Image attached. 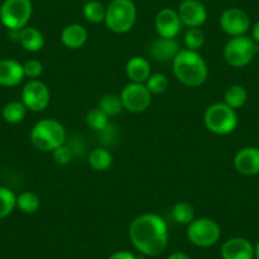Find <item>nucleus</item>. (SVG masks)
<instances>
[{
  "mask_svg": "<svg viewBox=\"0 0 259 259\" xmlns=\"http://www.w3.org/2000/svg\"><path fill=\"white\" fill-rule=\"evenodd\" d=\"M128 236L136 250L143 255L156 256L168 246V225L156 213H143L130 224Z\"/></svg>",
  "mask_w": 259,
  "mask_h": 259,
  "instance_id": "nucleus-1",
  "label": "nucleus"
},
{
  "mask_svg": "<svg viewBox=\"0 0 259 259\" xmlns=\"http://www.w3.org/2000/svg\"><path fill=\"white\" fill-rule=\"evenodd\" d=\"M174 76L179 83L189 88L201 87L208 78V66L202 55L197 51L183 49L171 61Z\"/></svg>",
  "mask_w": 259,
  "mask_h": 259,
  "instance_id": "nucleus-2",
  "label": "nucleus"
},
{
  "mask_svg": "<svg viewBox=\"0 0 259 259\" xmlns=\"http://www.w3.org/2000/svg\"><path fill=\"white\" fill-rule=\"evenodd\" d=\"M31 143L39 151H54L66 141L65 127L57 119L44 118L31 130Z\"/></svg>",
  "mask_w": 259,
  "mask_h": 259,
  "instance_id": "nucleus-3",
  "label": "nucleus"
},
{
  "mask_svg": "<svg viewBox=\"0 0 259 259\" xmlns=\"http://www.w3.org/2000/svg\"><path fill=\"white\" fill-rule=\"evenodd\" d=\"M136 21L138 8L133 0H112L106 7L104 23L113 33H127L134 28Z\"/></svg>",
  "mask_w": 259,
  "mask_h": 259,
  "instance_id": "nucleus-4",
  "label": "nucleus"
},
{
  "mask_svg": "<svg viewBox=\"0 0 259 259\" xmlns=\"http://www.w3.org/2000/svg\"><path fill=\"white\" fill-rule=\"evenodd\" d=\"M203 121L210 133L225 136L234 133L238 127V114L235 109L226 106L224 102H218L207 107L203 114Z\"/></svg>",
  "mask_w": 259,
  "mask_h": 259,
  "instance_id": "nucleus-5",
  "label": "nucleus"
},
{
  "mask_svg": "<svg viewBox=\"0 0 259 259\" xmlns=\"http://www.w3.org/2000/svg\"><path fill=\"white\" fill-rule=\"evenodd\" d=\"M259 45L246 36L231 37L224 47V59L231 68L240 69L253 61Z\"/></svg>",
  "mask_w": 259,
  "mask_h": 259,
  "instance_id": "nucleus-6",
  "label": "nucleus"
},
{
  "mask_svg": "<svg viewBox=\"0 0 259 259\" xmlns=\"http://www.w3.org/2000/svg\"><path fill=\"white\" fill-rule=\"evenodd\" d=\"M32 12L31 0H4L0 7V22L8 31H19L27 27Z\"/></svg>",
  "mask_w": 259,
  "mask_h": 259,
  "instance_id": "nucleus-7",
  "label": "nucleus"
},
{
  "mask_svg": "<svg viewBox=\"0 0 259 259\" xmlns=\"http://www.w3.org/2000/svg\"><path fill=\"white\" fill-rule=\"evenodd\" d=\"M220 236V225L212 219H194L191 224L187 225V238L196 246L208 248L215 245Z\"/></svg>",
  "mask_w": 259,
  "mask_h": 259,
  "instance_id": "nucleus-8",
  "label": "nucleus"
},
{
  "mask_svg": "<svg viewBox=\"0 0 259 259\" xmlns=\"http://www.w3.org/2000/svg\"><path fill=\"white\" fill-rule=\"evenodd\" d=\"M119 98L123 109L131 113L145 112L151 104V93L148 91L145 84L133 83V81L122 89Z\"/></svg>",
  "mask_w": 259,
  "mask_h": 259,
  "instance_id": "nucleus-9",
  "label": "nucleus"
},
{
  "mask_svg": "<svg viewBox=\"0 0 259 259\" xmlns=\"http://www.w3.org/2000/svg\"><path fill=\"white\" fill-rule=\"evenodd\" d=\"M51 101L50 89L38 79L29 80L22 89V102L28 111L42 112L49 107Z\"/></svg>",
  "mask_w": 259,
  "mask_h": 259,
  "instance_id": "nucleus-10",
  "label": "nucleus"
},
{
  "mask_svg": "<svg viewBox=\"0 0 259 259\" xmlns=\"http://www.w3.org/2000/svg\"><path fill=\"white\" fill-rule=\"evenodd\" d=\"M220 27L226 34L231 37L245 36L250 28V19L241 9L229 8L221 13Z\"/></svg>",
  "mask_w": 259,
  "mask_h": 259,
  "instance_id": "nucleus-11",
  "label": "nucleus"
},
{
  "mask_svg": "<svg viewBox=\"0 0 259 259\" xmlns=\"http://www.w3.org/2000/svg\"><path fill=\"white\" fill-rule=\"evenodd\" d=\"M182 24L188 28H200L207 19V9L201 0H183L178 8Z\"/></svg>",
  "mask_w": 259,
  "mask_h": 259,
  "instance_id": "nucleus-12",
  "label": "nucleus"
},
{
  "mask_svg": "<svg viewBox=\"0 0 259 259\" xmlns=\"http://www.w3.org/2000/svg\"><path fill=\"white\" fill-rule=\"evenodd\" d=\"M182 28L178 12L170 8H163L155 17V29L159 37L164 38H176Z\"/></svg>",
  "mask_w": 259,
  "mask_h": 259,
  "instance_id": "nucleus-13",
  "label": "nucleus"
},
{
  "mask_svg": "<svg viewBox=\"0 0 259 259\" xmlns=\"http://www.w3.org/2000/svg\"><path fill=\"white\" fill-rule=\"evenodd\" d=\"M234 166L244 176L259 174V148H243L234 156Z\"/></svg>",
  "mask_w": 259,
  "mask_h": 259,
  "instance_id": "nucleus-14",
  "label": "nucleus"
},
{
  "mask_svg": "<svg viewBox=\"0 0 259 259\" xmlns=\"http://www.w3.org/2000/svg\"><path fill=\"white\" fill-rule=\"evenodd\" d=\"M181 51L179 42L176 38H164L158 37L151 42L149 47V54L155 61L169 62L176 59L177 55Z\"/></svg>",
  "mask_w": 259,
  "mask_h": 259,
  "instance_id": "nucleus-15",
  "label": "nucleus"
},
{
  "mask_svg": "<svg viewBox=\"0 0 259 259\" xmlns=\"http://www.w3.org/2000/svg\"><path fill=\"white\" fill-rule=\"evenodd\" d=\"M223 259H254V246L245 238H231L221 246Z\"/></svg>",
  "mask_w": 259,
  "mask_h": 259,
  "instance_id": "nucleus-16",
  "label": "nucleus"
},
{
  "mask_svg": "<svg viewBox=\"0 0 259 259\" xmlns=\"http://www.w3.org/2000/svg\"><path fill=\"white\" fill-rule=\"evenodd\" d=\"M23 65L13 59L0 60V85L17 87L24 79Z\"/></svg>",
  "mask_w": 259,
  "mask_h": 259,
  "instance_id": "nucleus-17",
  "label": "nucleus"
},
{
  "mask_svg": "<svg viewBox=\"0 0 259 259\" xmlns=\"http://www.w3.org/2000/svg\"><path fill=\"white\" fill-rule=\"evenodd\" d=\"M126 74L133 83L145 84L151 75L150 62L145 57H131L126 64Z\"/></svg>",
  "mask_w": 259,
  "mask_h": 259,
  "instance_id": "nucleus-18",
  "label": "nucleus"
},
{
  "mask_svg": "<svg viewBox=\"0 0 259 259\" xmlns=\"http://www.w3.org/2000/svg\"><path fill=\"white\" fill-rule=\"evenodd\" d=\"M88 41V31L81 24L71 23L61 32V42L70 50H78Z\"/></svg>",
  "mask_w": 259,
  "mask_h": 259,
  "instance_id": "nucleus-19",
  "label": "nucleus"
},
{
  "mask_svg": "<svg viewBox=\"0 0 259 259\" xmlns=\"http://www.w3.org/2000/svg\"><path fill=\"white\" fill-rule=\"evenodd\" d=\"M18 44L28 52H38L45 46V37L34 27H24L18 32Z\"/></svg>",
  "mask_w": 259,
  "mask_h": 259,
  "instance_id": "nucleus-20",
  "label": "nucleus"
},
{
  "mask_svg": "<svg viewBox=\"0 0 259 259\" xmlns=\"http://www.w3.org/2000/svg\"><path fill=\"white\" fill-rule=\"evenodd\" d=\"M27 111L28 109L26 108V106L23 104V102L13 101L7 103L6 106L3 107V111H2V114H3L4 121L8 122L11 124H17L21 123L27 116Z\"/></svg>",
  "mask_w": 259,
  "mask_h": 259,
  "instance_id": "nucleus-21",
  "label": "nucleus"
},
{
  "mask_svg": "<svg viewBox=\"0 0 259 259\" xmlns=\"http://www.w3.org/2000/svg\"><path fill=\"white\" fill-rule=\"evenodd\" d=\"M89 165L97 171H104L111 168L113 163L112 154L104 148H96L89 154Z\"/></svg>",
  "mask_w": 259,
  "mask_h": 259,
  "instance_id": "nucleus-22",
  "label": "nucleus"
},
{
  "mask_svg": "<svg viewBox=\"0 0 259 259\" xmlns=\"http://www.w3.org/2000/svg\"><path fill=\"white\" fill-rule=\"evenodd\" d=\"M248 93L243 85H231L224 94V103L233 109L241 108L246 103Z\"/></svg>",
  "mask_w": 259,
  "mask_h": 259,
  "instance_id": "nucleus-23",
  "label": "nucleus"
},
{
  "mask_svg": "<svg viewBox=\"0 0 259 259\" xmlns=\"http://www.w3.org/2000/svg\"><path fill=\"white\" fill-rule=\"evenodd\" d=\"M83 16L91 23H102L106 18V7H103V4L97 2V0L87 2L83 7Z\"/></svg>",
  "mask_w": 259,
  "mask_h": 259,
  "instance_id": "nucleus-24",
  "label": "nucleus"
},
{
  "mask_svg": "<svg viewBox=\"0 0 259 259\" xmlns=\"http://www.w3.org/2000/svg\"><path fill=\"white\" fill-rule=\"evenodd\" d=\"M39 206H41V201L34 192L27 191L17 196V207L23 213L31 215V213L37 212Z\"/></svg>",
  "mask_w": 259,
  "mask_h": 259,
  "instance_id": "nucleus-25",
  "label": "nucleus"
},
{
  "mask_svg": "<svg viewBox=\"0 0 259 259\" xmlns=\"http://www.w3.org/2000/svg\"><path fill=\"white\" fill-rule=\"evenodd\" d=\"M171 218L177 224L188 225L194 220V211L189 203L178 202L171 207Z\"/></svg>",
  "mask_w": 259,
  "mask_h": 259,
  "instance_id": "nucleus-26",
  "label": "nucleus"
},
{
  "mask_svg": "<svg viewBox=\"0 0 259 259\" xmlns=\"http://www.w3.org/2000/svg\"><path fill=\"white\" fill-rule=\"evenodd\" d=\"M17 207V196L12 189L0 187V219H4L13 212Z\"/></svg>",
  "mask_w": 259,
  "mask_h": 259,
  "instance_id": "nucleus-27",
  "label": "nucleus"
},
{
  "mask_svg": "<svg viewBox=\"0 0 259 259\" xmlns=\"http://www.w3.org/2000/svg\"><path fill=\"white\" fill-rule=\"evenodd\" d=\"M99 108L104 112L108 117H116L123 109L119 96L116 94H106L99 101Z\"/></svg>",
  "mask_w": 259,
  "mask_h": 259,
  "instance_id": "nucleus-28",
  "label": "nucleus"
},
{
  "mask_svg": "<svg viewBox=\"0 0 259 259\" xmlns=\"http://www.w3.org/2000/svg\"><path fill=\"white\" fill-rule=\"evenodd\" d=\"M108 118L99 107H96L87 113V124L94 131H104L108 127Z\"/></svg>",
  "mask_w": 259,
  "mask_h": 259,
  "instance_id": "nucleus-29",
  "label": "nucleus"
},
{
  "mask_svg": "<svg viewBox=\"0 0 259 259\" xmlns=\"http://www.w3.org/2000/svg\"><path fill=\"white\" fill-rule=\"evenodd\" d=\"M205 44V33L201 28H189L184 36V46L191 51H200Z\"/></svg>",
  "mask_w": 259,
  "mask_h": 259,
  "instance_id": "nucleus-30",
  "label": "nucleus"
},
{
  "mask_svg": "<svg viewBox=\"0 0 259 259\" xmlns=\"http://www.w3.org/2000/svg\"><path fill=\"white\" fill-rule=\"evenodd\" d=\"M145 87L151 94H161L168 89L169 80L166 78V75H164L161 73L151 74L150 78L146 80Z\"/></svg>",
  "mask_w": 259,
  "mask_h": 259,
  "instance_id": "nucleus-31",
  "label": "nucleus"
},
{
  "mask_svg": "<svg viewBox=\"0 0 259 259\" xmlns=\"http://www.w3.org/2000/svg\"><path fill=\"white\" fill-rule=\"evenodd\" d=\"M52 158L59 165H68L73 159V150L64 144L52 151Z\"/></svg>",
  "mask_w": 259,
  "mask_h": 259,
  "instance_id": "nucleus-32",
  "label": "nucleus"
},
{
  "mask_svg": "<svg viewBox=\"0 0 259 259\" xmlns=\"http://www.w3.org/2000/svg\"><path fill=\"white\" fill-rule=\"evenodd\" d=\"M23 70L24 75L33 80V79L39 78L42 75V73H44V65L38 60H28V61L23 64Z\"/></svg>",
  "mask_w": 259,
  "mask_h": 259,
  "instance_id": "nucleus-33",
  "label": "nucleus"
},
{
  "mask_svg": "<svg viewBox=\"0 0 259 259\" xmlns=\"http://www.w3.org/2000/svg\"><path fill=\"white\" fill-rule=\"evenodd\" d=\"M108 259H139L135 254L127 250H119L108 256Z\"/></svg>",
  "mask_w": 259,
  "mask_h": 259,
  "instance_id": "nucleus-34",
  "label": "nucleus"
},
{
  "mask_svg": "<svg viewBox=\"0 0 259 259\" xmlns=\"http://www.w3.org/2000/svg\"><path fill=\"white\" fill-rule=\"evenodd\" d=\"M251 38H253L254 42L259 45V21H256L253 28H251Z\"/></svg>",
  "mask_w": 259,
  "mask_h": 259,
  "instance_id": "nucleus-35",
  "label": "nucleus"
},
{
  "mask_svg": "<svg viewBox=\"0 0 259 259\" xmlns=\"http://www.w3.org/2000/svg\"><path fill=\"white\" fill-rule=\"evenodd\" d=\"M166 259H191L188 254L183 253V251H176V253H171L170 255L166 256Z\"/></svg>",
  "mask_w": 259,
  "mask_h": 259,
  "instance_id": "nucleus-36",
  "label": "nucleus"
},
{
  "mask_svg": "<svg viewBox=\"0 0 259 259\" xmlns=\"http://www.w3.org/2000/svg\"><path fill=\"white\" fill-rule=\"evenodd\" d=\"M254 258L259 259V240L256 241L255 246H254Z\"/></svg>",
  "mask_w": 259,
  "mask_h": 259,
  "instance_id": "nucleus-37",
  "label": "nucleus"
},
{
  "mask_svg": "<svg viewBox=\"0 0 259 259\" xmlns=\"http://www.w3.org/2000/svg\"><path fill=\"white\" fill-rule=\"evenodd\" d=\"M85 2H91V0H85Z\"/></svg>",
  "mask_w": 259,
  "mask_h": 259,
  "instance_id": "nucleus-38",
  "label": "nucleus"
}]
</instances>
